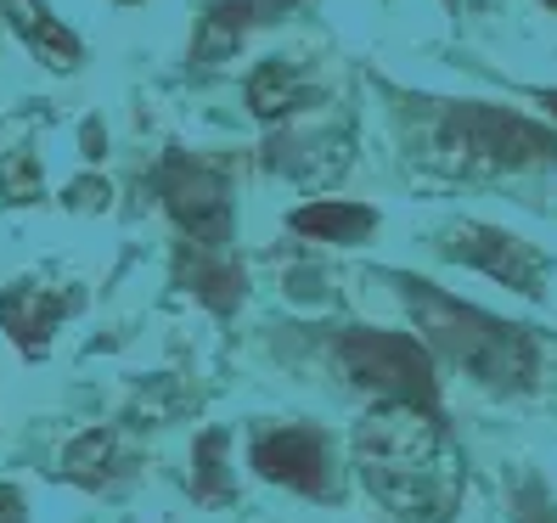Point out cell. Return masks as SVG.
<instances>
[{"label": "cell", "mask_w": 557, "mask_h": 523, "mask_svg": "<svg viewBox=\"0 0 557 523\" xmlns=\"http://www.w3.org/2000/svg\"><path fill=\"white\" fill-rule=\"evenodd\" d=\"M355 468L372 496L406 523H450V512L462 507L468 468L456 439L445 434V422L434 416V406L395 400L360 416Z\"/></svg>", "instance_id": "1"}, {"label": "cell", "mask_w": 557, "mask_h": 523, "mask_svg": "<svg viewBox=\"0 0 557 523\" xmlns=\"http://www.w3.org/2000/svg\"><path fill=\"white\" fill-rule=\"evenodd\" d=\"M400 299L417 321V333L429 338L445 361H456L462 372H473L484 388H502V395H523L535 388L541 354L530 344L523 326H507L496 315H484L462 299H445L429 282H400Z\"/></svg>", "instance_id": "2"}, {"label": "cell", "mask_w": 557, "mask_h": 523, "mask_svg": "<svg viewBox=\"0 0 557 523\" xmlns=\"http://www.w3.org/2000/svg\"><path fill=\"white\" fill-rule=\"evenodd\" d=\"M434 158L445 170H468V175H490V170H530V163L557 158L552 129L502 113V108H445L440 113V136H434Z\"/></svg>", "instance_id": "3"}, {"label": "cell", "mask_w": 557, "mask_h": 523, "mask_svg": "<svg viewBox=\"0 0 557 523\" xmlns=\"http://www.w3.org/2000/svg\"><path fill=\"white\" fill-rule=\"evenodd\" d=\"M338 366L360 388H377V395H395V400H411V406L440 400L429 349L406 333H367V326H355V333L338 338Z\"/></svg>", "instance_id": "4"}, {"label": "cell", "mask_w": 557, "mask_h": 523, "mask_svg": "<svg viewBox=\"0 0 557 523\" xmlns=\"http://www.w3.org/2000/svg\"><path fill=\"white\" fill-rule=\"evenodd\" d=\"M158 191H163V209L175 214V225L198 248L232 242V186H225L220 170H209L198 158H170L158 170Z\"/></svg>", "instance_id": "5"}, {"label": "cell", "mask_w": 557, "mask_h": 523, "mask_svg": "<svg viewBox=\"0 0 557 523\" xmlns=\"http://www.w3.org/2000/svg\"><path fill=\"white\" fill-rule=\"evenodd\" d=\"M445 253L462 259V265H479L484 276H496L507 287H518L523 299H535L541 276H546V259L530 242H518L512 232H496V225H473V220L450 225V232H445Z\"/></svg>", "instance_id": "6"}, {"label": "cell", "mask_w": 557, "mask_h": 523, "mask_svg": "<svg viewBox=\"0 0 557 523\" xmlns=\"http://www.w3.org/2000/svg\"><path fill=\"white\" fill-rule=\"evenodd\" d=\"M253 468L271 484H293L305 496H326L333 489V456L315 428H282V434H259L253 439Z\"/></svg>", "instance_id": "7"}, {"label": "cell", "mask_w": 557, "mask_h": 523, "mask_svg": "<svg viewBox=\"0 0 557 523\" xmlns=\"http://www.w3.org/2000/svg\"><path fill=\"white\" fill-rule=\"evenodd\" d=\"M175 276L198 292V299L209 304V310H237L243 304V271L225 259V248H181V259H175Z\"/></svg>", "instance_id": "8"}, {"label": "cell", "mask_w": 557, "mask_h": 523, "mask_svg": "<svg viewBox=\"0 0 557 523\" xmlns=\"http://www.w3.org/2000/svg\"><path fill=\"white\" fill-rule=\"evenodd\" d=\"M293 232L299 237H321V242H360V237H372L377 232V214L372 209H360V203H338V198H326V203H305L299 214H293Z\"/></svg>", "instance_id": "9"}, {"label": "cell", "mask_w": 557, "mask_h": 523, "mask_svg": "<svg viewBox=\"0 0 557 523\" xmlns=\"http://www.w3.org/2000/svg\"><path fill=\"white\" fill-rule=\"evenodd\" d=\"M7 7H12V23L35 40V51L51 62V69H74V62H79V40L57 17H46L40 0H7Z\"/></svg>", "instance_id": "10"}, {"label": "cell", "mask_w": 557, "mask_h": 523, "mask_svg": "<svg viewBox=\"0 0 557 523\" xmlns=\"http://www.w3.org/2000/svg\"><path fill=\"white\" fill-rule=\"evenodd\" d=\"M57 315H62V304L51 299V292H40V287H17V292L0 299V321L23 338V349H40L46 333L57 326Z\"/></svg>", "instance_id": "11"}, {"label": "cell", "mask_w": 557, "mask_h": 523, "mask_svg": "<svg viewBox=\"0 0 557 523\" xmlns=\"http://www.w3.org/2000/svg\"><path fill=\"white\" fill-rule=\"evenodd\" d=\"M265 163L293 180H321V175H333L344 158H326V141L321 136H293V129H282V136L265 147Z\"/></svg>", "instance_id": "12"}, {"label": "cell", "mask_w": 557, "mask_h": 523, "mask_svg": "<svg viewBox=\"0 0 557 523\" xmlns=\"http://www.w3.org/2000/svg\"><path fill=\"white\" fill-rule=\"evenodd\" d=\"M253 0H220V7L209 12V23H203V35H198V57L203 62H220V57H232L237 46H243V35L253 28Z\"/></svg>", "instance_id": "13"}, {"label": "cell", "mask_w": 557, "mask_h": 523, "mask_svg": "<svg viewBox=\"0 0 557 523\" xmlns=\"http://www.w3.org/2000/svg\"><path fill=\"white\" fill-rule=\"evenodd\" d=\"M299 102H305V90H299V79H293L287 62H259V74L248 79V108L259 119H282Z\"/></svg>", "instance_id": "14"}, {"label": "cell", "mask_w": 557, "mask_h": 523, "mask_svg": "<svg viewBox=\"0 0 557 523\" xmlns=\"http://www.w3.org/2000/svg\"><path fill=\"white\" fill-rule=\"evenodd\" d=\"M108 450H113V434H102V428H96V434H85V439L69 450V468H62V473H69V478H79V484H96V478H102Z\"/></svg>", "instance_id": "15"}, {"label": "cell", "mask_w": 557, "mask_h": 523, "mask_svg": "<svg viewBox=\"0 0 557 523\" xmlns=\"http://www.w3.org/2000/svg\"><path fill=\"white\" fill-rule=\"evenodd\" d=\"M220 456H225V434H203L198 445V496L203 501H225V473H220Z\"/></svg>", "instance_id": "16"}, {"label": "cell", "mask_w": 557, "mask_h": 523, "mask_svg": "<svg viewBox=\"0 0 557 523\" xmlns=\"http://www.w3.org/2000/svg\"><path fill=\"white\" fill-rule=\"evenodd\" d=\"M0 523H23V507H17V496H12V501L0 496Z\"/></svg>", "instance_id": "17"}, {"label": "cell", "mask_w": 557, "mask_h": 523, "mask_svg": "<svg viewBox=\"0 0 557 523\" xmlns=\"http://www.w3.org/2000/svg\"><path fill=\"white\" fill-rule=\"evenodd\" d=\"M546 108H552V113H557V90H546Z\"/></svg>", "instance_id": "18"}, {"label": "cell", "mask_w": 557, "mask_h": 523, "mask_svg": "<svg viewBox=\"0 0 557 523\" xmlns=\"http://www.w3.org/2000/svg\"><path fill=\"white\" fill-rule=\"evenodd\" d=\"M552 7H557V0H552Z\"/></svg>", "instance_id": "19"}]
</instances>
